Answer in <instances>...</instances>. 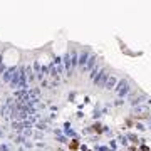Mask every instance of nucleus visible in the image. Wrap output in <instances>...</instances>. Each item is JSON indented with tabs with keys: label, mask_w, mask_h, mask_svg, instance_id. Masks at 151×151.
<instances>
[{
	"label": "nucleus",
	"mask_w": 151,
	"mask_h": 151,
	"mask_svg": "<svg viewBox=\"0 0 151 151\" xmlns=\"http://www.w3.org/2000/svg\"><path fill=\"white\" fill-rule=\"evenodd\" d=\"M57 141H59V143H69L65 136H57Z\"/></svg>",
	"instance_id": "obj_5"
},
{
	"label": "nucleus",
	"mask_w": 151,
	"mask_h": 151,
	"mask_svg": "<svg viewBox=\"0 0 151 151\" xmlns=\"http://www.w3.org/2000/svg\"><path fill=\"white\" fill-rule=\"evenodd\" d=\"M108 77L109 76L106 74V70H101V72H99V74L96 76V77H94V82H96V86H106V81H108Z\"/></svg>",
	"instance_id": "obj_2"
},
{
	"label": "nucleus",
	"mask_w": 151,
	"mask_h": 151,
	"mask_svg": "<svg viewBox=\"0 0 151 151\" xmlns=\"http://www.w3.org/2000/svg\"><path fill=\"white\" fill-rule=\"evenodd\" d=\"M87 60H89V50L82 49L81 52L77 54V65L84 69V67H86V64H87Z\"/></svg>",
	"instance_id": "obj_1"
},
{
	"label": "nucleus",
	"mask_w": 151,
	"mask_h": 151,
	"mask_svg": "<svg viewBox=\"0 0 151 151\" xmlns=\"http://www.w3.org/2000/svg\"><path fill=\"white\" fill-rule=\"evenodd\" d=\"M0 151H10V146L9 145H2L0 146Z\"/></svg>",
	"instance_id": "obj_6"
},
{
	"label": "nucleus",
	"mask_w": 151,
	"mask_h": 151,
	"mask_svg": "<svg viewBox=\"0 0 151 151\" xmlns=\"http://www.w3.org/2000/svg\"><path fill=\"white\" fill-rule=\"evenodd\" d=\"M79 146H81L79 139H72V141H69V150H70V151H77V150H79Z\"/></svg>",
	"instance_id": "obj_3"
},
{
	"label": "nucleus",
	"mask_w": 151,
	"mask_h": 151,
	"mask_svg": "<svg viewBox=\"0 0 151 151\" xmlns=\"http://www.w3.org/2000/svg\"><path fill=\"white\" fill-rule=\"evenodd\" d=\"M57 151H64V150H57Z\"/></svg>",
	"instance_id": "obj_7"
},
{
	"label": "nucleus",
	"mask_w": 151,
	"mask_h": 151,
	"mask_svg": "<svg viewBox=\"0 0 151 151\" xmlns=\"http://www.w3.org/2000/svg\"><path fill=\"white\" fill-rule=\"evenodd\" d=\"M114 84H116V77H111V76H109V77H108V82H106V87H108V89H113Z\"/></svg>",
	"instance_id": "obj_4"
}]
</instances>
